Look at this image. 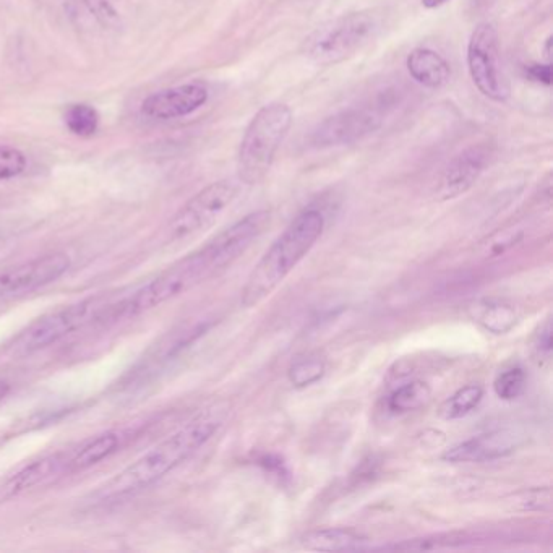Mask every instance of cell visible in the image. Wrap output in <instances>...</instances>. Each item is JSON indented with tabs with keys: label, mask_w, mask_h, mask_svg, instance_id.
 I'll return each instance as SVG.
<instances>
[{
	"label": "cell",
	"mask_w": 553,
	"mask_h": 553,
	"mask_svg": "<svg viewBox=\"0 0 553 553\" xmlns=\"http://www.w3.org/2000/svg\"><path fill=\"white\" fill-rule=\"evenodd\" d=\"M270 221L271 215L266 210L249 213L216 234L202 249L174 263L117 307L109 305L108 312L114 318L135 317L197 288L239 260L270 226Z\"/></svg>",
	"instance_id": "cell-1"
},
{
	"label": "cell",
	"mask_w": 553,
	"mask_h": 553,
	"mask_svg": "<svg viewBox=\"0 0 553 553\" xmlns=\"http://www.w3.org/2000/svg\"><path fill=\"white\" fill-rule=\"evenodd\" d=\"M223 411L221 408H211L200 412L182 425L181 429L164 438L163 442L153 446L124 471L112 477L108 484L98 490V497L103 500L124 497L129 493L140 492L168 476L169 472L197 453L218 432L224 422Z\"/></svg>",
	"instance_id": "cell-2"
},
{
	"label": "cell",
	"mask_w": 553,
	"mask_h": 553,
	"mask_svg": "<svg viewBox=\"0 0 553 553\" xmlns=\"http://www.w3.org/2000/svg\"><path fill=\"white\" fill-rule=\"evenodd\" d=\"M325 231V216L322 211L304 210L292 219L288 228L270 245L260 262L253 266L242 289L241 304L244 309H253L270 297L279 284L291 275L294 268L309 255Z\"/></svg>",
	"instance_id": "cell-3"
},
{
	"label": "cell",
	"mask_w": 553,
	"mask_h": 553,
	"mask_svg": "<svg viewBox=\"0 0 553 553\" xmlns=\"http://www.w3.org/2000/svg\"><path fill=\"white\" fill-rule=\"evenodd\" d=\"M291 124L292 111L283 103L268 104L253 116L237 155V174L241 182L257 185L268 176L276 151L288 137Z\"/></svg>",
	"instance_id": "cell-4"
},
{
	"label": "cell",
	"mask_w": 553,
	"mask_h": 553,
	"mask_svg": "<svg viewBox=\"0 0 553 553\" xmlns=\"http://www.w3.org/2000/svg\"><path fill=\"white\" fill-rule=\"evenodd\" d=\"M380 30L377 12L351 13L313 31L304 41V54L315 64H338L361 51Z\"/></svg>",
	"instance_id": "cell-5"
},
{
	"label": "cell",
	"mask_w": 553,
	"mask_h": 553,
	"mask_svg": "<svg viewBox=\"0 0 553 553\" xmlns=\"http://www.w3.org/2000/svg\"><path fill=\"white\" fill-rule=\"evenodd\" d=\"M104 309L106 304H101L99 299H88V301L54 310L31 323L22 335L18 336L13 349L20 356H30L35 352L43 351L72 335L73 331L99 320Z\"/></svg>",
	"instance_id": "cell-6"
},
{
	"label": "cell",
	"mask_w": 553,
	"mask_h": 553,
	"mask_svg": "<svg viewBox=\"0 0 553 553\" xmlns=\"http://www.w3.org/2000/svg\"><path fill=\"white\" fill-rule=\"evenodd\" d=\"M239 187L231 181L206 185L172 216L168 234L172 241H185L210 229L236 200Z\"/></svg>",
	"instance_id": "cell-7"
},
{
	"label": "cell",
	"mask_w": 553,
	"mask_h": 553,
	"mask_svg": "<svg viewBox=\"0 0 553 553\" xmlns=\"http://www.w3.org/2000/svg\"><path fill=\"white\" fill-rule=\"evenodd\" d=\"M468 67L472 82L482 95L503 103L510 96V86L500 69L497 30L481 23L472 31L468 44Z\"/></svg>",
	"instance_id": "cell-8"
},
{
	"label": "cell",
	"mask_w": 553,
	"mask_h": 553,
	"mask_svg": "<svg viewBox=\"0 0 553 553\" xmlns=\"http://www.w3.org/2000/svg\"><path fill=\"white\" fill-rule=\"evenodd\" d=\"M69 268L70 258L65 253H49L0 271V302L56 283Z\"/></svg>",
	"instance_id": "cell-9"
},
{
	"label": "cell",
	"mask_w": 553,
	"mask_h": 553,
	"mask_svg": "<svg viewBox=\"0 0 553 553\" xmlns=\"http://www.w3.org/2000/svg\"><path fill=\"white\" fill-rule=\"evenodd\" d=\"M382 125L377 112L370 109L351 108L326 117L312 130L310 143L317 148L352 145L361 142Z\"/></svg>",
	"instance_id": "cell-10"
},
{
	"label": "cell",
	"mask_w": 553,
	"mask_h": 553,
	"mask_svg": "<svg viewBox=\"0 0 553 553\" xmlns=\"http://www.w3.org/2000/svg\"><path fill=\"white\" fill-rule=\"evenodd\" d=\"M521 445L523 437L515 430H492L453 446L443 459L448 463H485L513 455Z\"/></svg>",
	"instance_id": "cell-11"
},
{
	"label": "cell",
	"mask_w": 553,
	"mask_h": 553,
	"mask_svg": "<svg viewBox=\"0 0 553 553\" xmlns=\"http://www.w3.org/2000/svg\"><path fill=\"white\" fill-rule=\"evenodd\" d=\"M208 96L202 83L174 86L148 96L142 103V112L155 121L181 119L205 106Z\"/></svg>",
	"instance_id": "cell-12"
},
{
	"label": "cell",
	"mask_w": 553,
	"mask_h": 553,
	"mask_svg": "<svg viewBox=\"0 0 553 553\" xmlns=\"http://www.w3.org/2000/svg\"><path fill=\"white\" fill-rule=\"evenodd\" d=\"M489 158V146L474 145L451 159L438 185L437 193L440 200H453L468 192L481 176L489 163Z\"/></svg>",
	"instance_id": "cell-13"
},
{
	"label": "cell",
	"mask_w": 553,
	"mask_h": 553,
	"mask_svg": "<svg viewBox=\"0 0 553 553\" xmlns=\"http://www.w3.org/2000/svg\"><path fill=\"white\" fill-rule=\"evenodd\" d=\"M69 459L70 455L67 453H57V455L44 456L35 463L28 464L7 482L5 492L9 495H18V493L54 481L61 476L62 472L69 471Z\"/></svg>",
	"instance_id": "cell-14"
},
{
	"label": "cell",
	"mask_w": 553,
	"mask_h": 553,
	"mask_svg": "<svg viewBox=\"0 0 553 553\" xmlns=\"http://www.w3.org/2000/svg\"><path fill=\"white\" fill-rule=\"evenodd\" d=\"M369 537L352 528H323L305 532L301 545L312 552H348L362 550Z\"/></svg>",
	"instance_id": "cell-15"
},
{
	"label": "cell",
	"mask_w": 553,
	"mask_h": 553,
	"mask_svg": "<svg viewBox=\"0 0 553 553\" xmlns=\"http://www.w3.org/2000/svg\"><path fill=\"white\" fill-rule=\"evenodd\" d=\"M469 317L492 335H505L518 323V310L510 302L482 299L469 307Z\"/></svg>",
	"instance_id": "cell-16"
},
{
	"label": "cell",
	"mask_w": 553,
	"mask_h": 553,
	"mask_svg": "<svg viewBox=\"0 0 553 553\" xmlns=\"http://www.w3.org/2000/svg\"><path fill=\"white\" fill-rule=\"evenodd\" d=\"M408 70L417 83L427 88H442L450 80L448 62L432 49L419 48L409 54Z\"/></svg>",
	"instance_id": "cell-17"
},
{
	"label": "cell",
	"mask_w": 553,
	"mask_h": 553,
	"mask_svg": "<svg viewBox=\"0 0 553 553\" xmlns=\"http://www.w3.org/2000/svg\"><path fill=\"white\" fill-rule=\"evenodd\" d=\"M121 446V438L114 432L103 433L83 443L75 453L70 455L69 471H85L114 455Z\"/></svg>",
	"instance_id": "cell-18"
},
{
	"label": "cell",
	"mask_w": 553,
	"mask_h": 553,
	"mask_svg": "<svg viewBox=\"0 0 553 553\" xmlns=\"http://www.w3.org/2000/svg\"><path fill=\"white\" fill-rule=\"evenodd\" d=\"M430 398H432L430 386L421 380H412L391 391V395L386 399V408L393 414H408L427 406Z\"/></svg>",
	"instance_id": "cell-19"
},
{
	"label": "cell",
	"mask_w": 553,
	"mask_h": 553,
	"mask_svg": "<svg viewBox=\"0 0 553 553\" xmlns=\"http://www.w3.org/2000/svg\"><path fill=\"white\" fill-rule=\"evenodd\" d=\"M484 388L481 385H466L455 391L438 409V416L445 421H456L471 414L481 404Z\"/></svg>",
	"instance_id": "cell-20"
},
{
	"label": "cell",
	"mask_w": 553,
	"mask_h": 553,
	"mask_svg": "<svg viewBox=\"0 0 553 553\" xmlns=\"http://www.w3.org/2000/svg\"><path fill=\"white\" fill-rule=\"evenodd\" d=\"M64 122L73 135L82 138L93 137L99 129V112L91 104H70L65 109Z\"/></svg>",
	"instance_id": "cell-21"
},
{
	"label": "cell",
	"mask_w": 553,
	"mask_h": 553,
	"mask_svg": "<svg viewBox=\"0 0 553 553\" xmlns=\"http://www.w3.org/2000/svg\"><path fill=\"white\" fill-rule=\"evenodd\" d=\"M528 385V375L521 365H511L498 373L493 382V391L503 401H515L523 395Z\"/></svg>",
	"instance_id": "cell-22"
},
{
	"label": "cell",
	"mask_w": 553,
	"mask_h": 553,
	"mask_svg": "<svg viewBox=\"0 0 553 553\" xmlns=\"http://www.w3.org/2000/svg\"><path fill=\"white\" fill-rule=\"evenodd\" d=\"M326 372V362L322 357L307 356L297 359L289 367L288 378L294 388H307L313 383L320 382Z\"/></svg>",
	"instance_id": "cell-23"
},
{
	"label": "cell",
	"mask_w": 553,
	"mask_h": 553,
	"mask_svg": "<svg viewBox=\"0 0 553 553\" xmlns=\"http://www.w3.org/2000/svg\"><path fill=\"white\" fill-rule=\"evenodd\" d=\"M28 166L25 153L15 146L0 145V181L22 176Z\"/></svg>",
	"instance_id": "cell-24"
},
{
	"label": "cell",
	"mask_w": 553,
	"mask_h": 553,
	"mask_svg": "<svg viewBox=\"0 0 553 553\" xmlns=\"http://www.w3.org/2000/svg\"><path fill=\"white\" fill-rule=\"evenodd\" d=\"M82 2L101 25L112 26L119 22V13L109 0H82Z\"/></svg>",
	"instance_id": "cell-25"
},
{
	"label": "cell",
	"mask_w": 553,
	"mask_h": 553,
	"mask_svg": "<svg viewBox=\"0 0 553 553\" xmlns=\"http://www.w3.org/2000/svg\"><path fill=\"white\" fill-rule=\"evenodd\" d=\"M521 239V234L519 231H505L500 232V234H495V236L490 239V252L495 253V255H500V253L505 252L506 249H510L516 242Z\"/></svg>",
	"instance_id": "cell-26"
},
{
	"label": "cell",
	"mask_w": 553,
	"mask_h": 553,
	"mask_svg": "<svg viewBox=\"0 0 553 553\" xmlns=\"http://www.w3.org/2000/svg\"><path fill=\"white\" fill-rule=\"evenodd\" d=\"M552 322L545 320L544 325L541 326V330L537 333L536 336V351L539 356L544 357V359H549L550 354H552Z\"/></svg>",
	"instance_id": "cell-27"
},
{
	"label": "cell",
	"mask_w": 553,
	"mask_h": 553,
	"mask_svg": "<svg viewBox=\"0 0 553 553\" xmlns=\"http://www.w3.org/2000/svg\"><path fill=\"white\" fill-rule=\"evenodd\" d=\"M526 77L531 78L532 82L542 83V85H552V64H536L526 67Z\"/></svg>",
	"instance_id": "cell-28"
},
{
	"label": "cell",
	"mask_w": 553,
	"mask_h": 553,
	"mask_svg": "<svg viewBox=\"0 0 553 553\" xmlns=\"http://www.w3.org/2000/svg\"><path fill=\"white\" fill-rule=\"evenodd\" d=\"M448 0H422V4L427 7V9H437V7H442L443 4H446Z\"/></svg>",
	"instance_id": "cell-29"
},
{
	"label": "cell",
	"mask_w": 553,
	"mask_h": 553,
	"mask_svg": "<svg viewBox=\"0 0 553 553\" xmlns=\"http://www.w3.org/2000/svg\"><path fill=\"white\" fill-rule=\"evenodd\" d=\"M10 386L9 383L4 382V380H0V401L5 398V396L9 395Z\"/></svg>",
	"instance_id": "cell-30"
},
{
	"label": "cell",
	"mask_w": 553,
	"mask_h": 553,
	"mask_svg": "<svg viewBox=\"0 0 553 553\" xmlns=\"http://www.w3.org/2000/svg\"><path fill=\"white\" fill-rule=\"evenodd\" d=\"M550 46H552V36H550V38L547 39V48H545V56L549 57V59H550Z\"/></svg>",
	"instance_id": "cell-31"
}]
</instances>
